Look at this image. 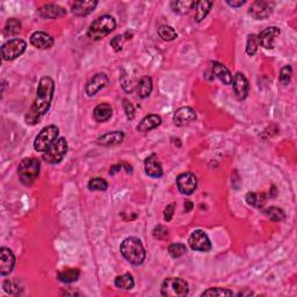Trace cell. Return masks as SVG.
<instances>
[{"label": "cell", "mask_w": 297, "mask_h": 297, "mask_svg": "<svg viewBox=\"0 0 297 297\" xmlns=\"http://www.w3.org/2000/svg\"><path fill=\"white\" fill-rule=\"evenodd\" d=\"M14 266L15 257L12 250L7 247H1V250H0V274H1V277L10 275Z\"/></svg>", "instance_id": "15"}, {"label": "cell", "mask_w": 297, "mask_h": 297, "mask_svg": "<svg viewBox=\"0 0 297 297\" xmlns=\"http://www.w3.org/2000/svg\"><path fill=\"white\" fill-rule=\"evenodd\" d=\"M116 28V21L111 15L105 14L96 18L90 25L87 36L93 41H100Z\"/></svg>", "instance_id": "3"}, {"label": "cell", "mask_w": 297, "mask_h": 297, "mask_svg": "<svg viewBox=\"0 0 297 297\" xmlns=\"http://www.w3.org/2000/svg\"><path fill=\"white\" fill-rule=\"evenodd\" d=\"M266 217H268L269 220H272L273 222H281L286 218V214L281 208L278 207H269L263 211Z\"/></svg>", "instance_id": "32"}, {"label": "cell", "mask_w": 297, "mask_h": 297, "mask_svg": "<svg viewBox=\"0 0 297 297\" xmlns=\"http://www.w3.org/2000/svg\"><path fill=\"white\" fill-rule=\"evenodd\" d=\"M80 277V271L78 268H65L60 271L57 275V278L63 283L75 282Z\"/></svg>", "instance_id": "27"}, {"label": "cell", "mask_w": 297, "mask_h": 297, "mask_svg": "<svg viewBox=\"0 0 297 297\" xmlns=\"http://www.w3.org/2000/svg\"><path fill=\"white\" fill-rule=\"evenodd\" d=\"M124 132L122 131H113L107 132V134L100 136L96 139V143L102 147H114V145H119L123 142Z\"/></svg>", "instance_id": "22"}, {"label": "cell", "mask_w": 297, "mask_h": 297, "mask_svg": "<svg viewBox=\"0 0 297 297\" xmlns=\"http://www.w3.org/2000/svg\"><path fill=\"white\" fill-rule=\"evenodd\" d=\"M245 295H253V293L250 292V290H245V292H239L237 294V296H245Z\"/></svg>", "instance_id": "47"}, {"label": "cell", "mask_w": 297, "mask_h": 297, "mask_svg": "<svg viewBox=\"0 0 297 297\" xmlns=\"http://www.w3.org/2000/svg\"><path fill=\"white\" fill-rule=\"evenodd\" d=\"M37 14L43 19H58L66 15V11L57 4H44L38 8Z\"/></svg>", "instance_id": "19"}, {"label": "cell", "mask_w": 297, "mask_h": 297, "mask_svg": "<svg viewBox=\"0 0 297 297\" xmlns=\"http://www.w3.org/2000/svg\"><path fill=\"white\" fill-rule=\"evenodd\" d=\"M211 72L224 85L232 84V74L225 65L220 62H211Z\"/></svg>", "instance_id": "21"}, {"label": "cell", "mask_w": 297, "mask_h": 297, "mask_svg": "<svg viewBox=\"0 0 297 297\" xmlns=\"http://www.w3.org/2000/svg\"><path fill=\"white\" fill-rule=\"evenodd\" d=\"M188 292V283L181 278H167L162 284V295L165 297H184Z\"/></svg>", "instance_id": "5"}, {"label": "cell", "mask_w": 297, "mask_h": 297, "mask_svg": "<svg viewBox=\"0 0 297 297\" xmlns=\"http://www.w3.org/2000/svg\"><path fill=\"white\" fill-rule=\"evenodd\" d=\"M196 1H188V0H180V1H172L171 8L174 13L184 15L189 13L190 11L194 10Z\"/></svg>", "instance_id": "29"}, {"label": "cell", "mask_w": 297, "mask_h": 297, "mask_svg": "<svg viewBox=\"0 0 297 297\" xmlns=\"http://www.w3.org/2000/svg\"><path fill=\"white\" fill-rule=\"evenodd\" d=\"M214 2L213 1H198L196 2L195 7V14H194V19L196 22H201L203 19H205V17L210 13L211 8H213Z\"/></svg>", "instance_id": "26"}, {"label": "cell", "mask_w": 297, "mask_h": 297, "mask_svg": "<svg viewBox=\"0 0 297 297\" xmlns=\"http://www.w3.org/2000/svg\"><path fill=\"white\" fill-rule=\"evenodd\" d=\"M40 160L34 158V157H28V158L21 160L19 166H18V175H19L20 183L23 186H32L37 180L38 174H40Z\"/></svg>", "instance_id": "4"}, {"label": "cell", "mask_w": 297, "mask_h": 297, "mask_svg": "<svg viewBox=\"0 0 297 297\" xmlns=\"http://www.w3.org/2000/svg\"><path fill=\"white\" fill-rule=\"evenodd\" d=\"M259 47V41H258V36L254 34L248 35L247 43H246V54L248 56H254Z\"/></svg>", "instance_id": "38"}, {"label": "cell", "mask_w": 297, "mask_h": 297, "mask_svg": "<svg viewBox=\"0 0 297 297\" xmlns=\"http://www.w3.org/2000/svg\"><path fill=\"white\" fill-rule=\"evenodd\" d=\"M122 106H123L124 111H126L127 117H128V120H134L135 119V114H136V111H135L134 106L130 104V102L127 99L123 100Z\"/></svg>", "instance_id": "41"}, {"label": "cell", "mask_w": 297, "mask_h": 297, "mask_svg": "<svg viewBox=\"0 0 297 297\" xmlns=\"http://www.w3.org/2000/svg\"><path fill=\"white\" fill-rule=\"evenodd\" d=\"M108 188V183L102 178H94L91 179L89 183V189L91 192H95V190H106Z\"/></svg>", "instance_id": "35"}, {"label": "cell", "mask_w": 297, "mask_h": 297, "mask_svg": "<svg viewBox=\"0 0 297 297\" xmlns=\"http://www.w3.org/2000/svg\"><path fill=\"white\" fill-rule=\"evenodd\" d=\"M160 124H162V117H160L159 115L151 114L145 116L144 119L138 123L137 130L141 132H148L151 131V130L158 128Z\"/></svg>", "instance_id": "23"}, {"label": "cell", "mask_w": 297, "mask_h": 297, "mask_svg": "<svg viewBox=\"0 0 297 297\" xmlns=\"http://www.w3.org/2000/svg\"><path fill=\"white\" fill-rule=\"evenodd\" d=\"M292 75H293L292 66L286 65L281 69L280 75H278V80H280V83L284 85V86H287V85H289L290 80H292Z\"/></svg>", "instance_id": "39"}, {"label": "cell", "mask_w": 297, "mask_h": 297, "mask_svg": "<svg viewBox=\"0 0 297 297\" xmlns=\"http://www.w3.org/2000/svg\"><path fill=\"white\" fill-rule=\"evenodd\" d=\"M108 75L105 74V72H98L93 75L91 79L87 81L86 87H85V91H86L87 95L93 96L95 95L99 91H101L102 89H105L108 84Z\"/></svg>", "instance_id": "12"}, {"label": "cell", "mask_w": 297, "mask_h": 297, "mask_svg": "<svg viewBox=\"0 0 297 297\" xmlns=\"http://www.w3.org/2000/svg\"><path fill=\"white\" fill-rule=\"evenodd\" d=\"M188 245L192 250L199 251V252H209L213 247L208 235L202 230H195V231L190 233Z\"/></svg>", "instance_id": "10"}, {"label": "cell", "mask_w": 297, "mask_h": 297, "mask_svg": "<svg viewBox=\"0 0 297 297\" xmlns=\"http://www.w3.org/2000/svg\"><path fill=\"white\" fill-rule=\"evenodd\" d=\"M124 35H116L115 37H113V40L111 41V45L113 47V49L119 53V51L122 50L123 48V41H124Z\"/></svg>", "instance_id": "42"}, {"label": "cell", "mask_w": 297, "mask_h": 297, "mask_svg": "<svg viewBox=\"0 0 297 297\" xmlns=\"http://www.w3.org/2000/svg\"><path fill=\"white\" fill-rule=\"evenodd\" d=\"M177 186L179 192L184 195H190L195 192L196 187H198V180L196 177L190 172L186 173H181L177 178Z\"/></svg>", "instance_id": "11"}, {"label": "cell", "mask_w": 297, "mask_h": 297, "mask_svg": "<svg viewBox=\"0 0 297 297\" xmlns=\"http://www.w3.org/2000/svg\"><path fill=\"white\" fill-rule=\"evenodd\" d=\"M59 129L56 126H48L40 131L34 141V148L37 152H45L58 138Z\"/></svg>", "instance_id": "6"}, {"label": "cell", "mask_w": 297, "mask_h": 297, "mask_svg": "<svg viewBox=\"0 0 297 297\" xmlns=\"http://www.w3.org/2000/svg\"><path fill=\"white\" fill-rule=\"evenodd\" d=\"M152 235L156 239H159V241H164V239H165L166 237H168V230H167V228H165L164 225H157V226H154Z\"/></svg>", "instance_id": "40"}, {"label": "cell", "mask_w": 297, "mask_h": 297, "mask_svg": "<svg viewBox=\"0 0 297 297\" xmlns=\"http://www.w3.org/2000/svg\"><path fill=\"white\" fill-rule=\"evenodd\" d=\"M246 202L250 205H252L254 208H263L265 207L266 202H267V196H266L265 193H256V192H251L246 194Z\"/></svg>", "instance_id": "28"}, {"label": "cell", "mask_w": 297, "mask_h": 297, "mask_svg": "<svg viewBox=\"0 0 297 297\" xmlns=\"http://www.w3.org/2000/svg\"><path fill=\"white\" fill-rule=\"evenodd\" d=\"M27 43L22 38H13V40L7 41L2 44L1 47V56L2 59L8 62V60H14L26 51Z\"/></svg>", "instance_id": "8"}, {"label": "cell", "mask_w": 297, "mask_h": 297, "mask_svg": "<svg viewBox=\"0 0 297 297\" xmlns=\"http://www.w3.org/2000/svg\"><path fill=\"white\" fill-rule=\"evenodd\" d=\"M21 28H22V26H21L20 20L15 19V18H11V19L6 21L4 27V34L6 36L18 35L21 32Z\"/></svg>", "instance_id": "31"}, {"label": "cell", "mask_w": 297, "mask_h": 297, "mask_svg": "<svg viewBox=\"0 0 297 297\" xmlns=\"http://www.w3.org/2000/svg\"><path fill=\"white\" fill-rule=\"evenodd\" d=\"M30 44L37 49H50L54 47L55 40L54 37L44 32H35L30 36Z\"/></svg>", "instance_id": "18"}, {"label": "cell", "mask_w": 297, "mask_h": 297, "mask_svg": "<svg viewBox=\"0 0 297 297\" xmlns=\"http://www.w3.org/2000/svg\"><path fill=\"white\" fill-rule=\"evenodd\" d=\"M144 169L145 173L151 178H162L163 177V166L160 160L158 159V156L156 153L150 154L144 160Z\"/></svg>", "instance_id": "16"}, {"label": "cell", "mask_w": 297, "mask_h": 297, "mask_svg": "<svg viewBox=\"0 0 297 297\" xmlns=\"http://www.w3.org/2000/svg\"><path fill=\"white\" fill-rule=\"evenodd\" d=\"M122 166H123V164H119V165L111 166V171H109V173H111V175H114L115 173H116L117 171H121V169L123 168Z\"/></svg>", "instance_id": "45"}, {"label": "cell", "mask_w": 297, "mask_h": 297, "mask_svg": "<svg viewBox=\"0 0 297 297\" xmlns=\"http://www.w3.org/2000/svg\"><path fill=\"white\" fill-rule=\"evenodd\" d=\"M275 7L274 1H269V0H256L250 6V13L254 19L257 20H265L268 17H271L273 10Z\"/></svg>", "instance_id": "9"}, {"label": "cell", "mask_w": 297, "mask_h": 297, "mask_svg": "<svg viewBox=\"0 0 297 297\" xmlns=\"http://www.w3.org/2000/svg\"><path fill=\"white\" fill-rule=\"evenodd\" d=\"M226 4L231 7H241V6L246 4V0H226Z\"/></svg>", "instance_id": "44"}, {"label": "cell", "mask_w": 297, "mask_h": 297, "mask_svg": "<svg viewBox=\"0 0 297 297\" xmlns=\"http://www.w3.org/2000/svg\"><path fill=\"white\" fill-rule=\"evenodd\" d=\"M55 93V81L49 75H44L38 81L36 96L28 114L26 115V123L35 126L49 111Z\"/></svg>", "instance_id": "1"}, {"label": "cell", "mask_w": 297, "mask_h": 297, "mask_svg": "<svg viewBox=\"0 0 297 297\" xmlns=\"http://www.w3.org/2000/svg\"><path fill=\"white\" fill-rule=\"evenodd\" d=\"M174 214V203H171V204H168L167 207H166L165 211H164V220L166 221V222H169V221L172 220V217H173Z\"/></svg>", "instance_id": "43"}, {"label": "cell", "mask_w": 297, "mask_h": 297, "mask_svg": "<svg viewBox=\"0 0 297 297\" xmlns=\"http://www.w3.org/2000/svg\"><path fill=\"white\" fill-rule=\"evenodd\" d=\"M2 288L7 294L10 295H20L21 294V288L18 283V281L15 280H6L4 283H2Z\"/></svg>", "instance_id": "36"}, {"label": "cell", "mask_w": 297, "mask_h": 297, "mask_svg": "<svg viewBox=\"0 0 297 297\" xmlns=\"http://www.w3.org/2000/svg\"><path fill=\"white\" fill-rule=\"evenodd\" d=\"M281 30L278 27L273 26L268 27V28L263 29L259 35H258V41H259V44L261 47L265 48V49H274L275 47V38L280 35Z\"/></svg>", "instance_id": "14"}, {"label": "cell", "mask_w": 297, "mask_h": 297, "mask_svg": "<svg viewBox=\"0 0 297 297\" xmlns=\"http://www.w3.org/2000/svg\"><path fill=\"white\" fill-rule=\"evenodd\" d=\"M113 115V107L108 104H100L94 108L93 116L98 122H106Z\"/></svg>", "instance_id": "25"}, {"label": "cell", "mask_w": 297, "mask_h": 297, "mask_svg": "<svg viewBox=\"0 0 297 297\" xmlns=\"http://www.w3.org/2000/svg\"><path fill=\"white\" fill-rule=\"evenodd\" d=\"M68 141L64 137H59L45 151L42 158L47 164H58L62 162L65 154L68 153Z\"/></svg>", "instance_id": "7"}, {"label": "cell", "mask_w": 297, "mask_h": 297, "mask_svg": "<svg viewBox=\"0 0 297 297\" xmlns=\"http://www.w3.org/2000/svg\"><path fill=\"white\" fill-rule=\"evenodd\" d=\"M192 208H193V202L187 201L186 203H185V210L190 211V210H192Z\"/></svg>", "instance_id": "46"}, {"label": "cell", "mask_w": 297, "mask_h": 297, "mask_svg": "<svg viewBox=\"0 0 297 297\" xmlns=\"http://www.w3.org/2000/svg\"><path fill=\"white\" fill-rule=\"evenodd\" d=\"M233 293L231 290L226 289V288H209V289L205 290L201 294V296H232Z\"/></svg>", "instance_id": "37"}, {"label": "cell", "mask_w": 297, "mask_h": 297, "mask_svg": "<svg viewBox=\"0 0 297 297\" xmlns=\"http://www.w3.org/2000/svg\"><path fill=\"white\" fill-rule=\"evenodd\" d=\"M232 86L238 100H245L247 98L248 92H250V84L244 74L237 72L235 74V77L232 78Z\"/></svg>", "instance_id": "13"}, {"label": "cell", "mask_w": 297, "mask_h": 297, "mask_svg": "<svg viewBox=\"0 0 297 297\" xmlns=\"http://www.w3.org/2000/svg\"><path fill=\"white\" fill-rule=\"evenodd\" d=\"M168 253L172 258L177 259V258L183 257L187 253V247H186V245H184L181 243L171 244L168 247Z\"/></svg>", "instance_id": "34"}, {"label": "cell", "mask_w": 297, "mask_h": 297, "mask_svg": "<svg viewBox=\"0 0 297 297\" xmlns=\"http://www.w3.org/2000/svg\"><path fill=\"white\" fill-rule=\"evenodd\" d=\"M115 286L123 290H131L135 287V280L130 273H126L123 275H119L115 278Z\"/></svg>", "instance_id": "30"}, {"label": "cell", "mask_w": 297, "mask_h": 297, "mask_svg": "<svg viewBox=\"0 0 297 297\" xmlns=\"http://www.w3.org/2000/svg\"><path fill=\"white\" fill-rule=\"evenodd\" d=\"M98 6V1L95 0H81V1H74L72 4V13L77 17H86L92 13Z\"/></svg>", "instance_id": "20"}, {"label": "cell", "mask_w": 297, "mask_h": 297, "mask_svg": "<svg viewBox=\"0 0 297 297\" xmlns=\"http://www.w3.org/2000/svg\"><path fill=\"white\" fill-rule=\"evenodd\" d=\"M152 89H153L152 79H151V77H148V75L142 77L137 83V86H136L137 94L139 98L142 99H145L148 98V96H150L151 92H152Z\"/></svg>", "instance_id": "24"}, {"label": "cell", "mask_w": 297, "mask_h": 297, "mask_svg": "<svg viewBox=\"0 0 297 297\" xmlns=\"http://www.w3.org/2000/svg\"><path fill=\"white\" fill-rule=\"evenodd\" d=\"M196 120V113L193 108L190 107H180L177 109L174 113L173 121L177 127L188 126L189 123L194 122Z\"/></svg>", "instance_id": "17"}, {"label": "cell", "mask_w": 297, "mask_h": 297, "mask_svg": "<svg viewBox=\"0 0 297 297\" xmlns=\"http://www.w3.org/2000/svg\"><path fill=\"white\" fill-rule=\"evenodd\" d=\"M158 35L163 38L164 41H174L178 37L177 32L172 28L171 26H162L158 28Z\"/></svg>", "instance_id": "33"}, {"label": "cell", "mask_w": 297, "mask_h": 297, "mask_svg": "<svg viewBox=\"0 0 297 297\" xmlns=\"http://www.w3.org/2000/svg\"><path fill=\"white\" fill-rule=\"evenodd\" d=\"M120 251L124 259L134 266L142 265L147 257L143 244L137 237H128L124 239L120 246Z\"/></svg>", "instance_id": "2"}]
</instances>
